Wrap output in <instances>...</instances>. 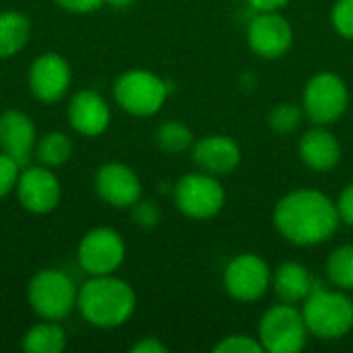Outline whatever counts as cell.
Returning <instances> with one entry per match:
<instances>
[{
  "label": "cell",
  "instance_id": "cell-1",
  "mask_svg": "<svg viewBox=\"0 0 353 353\" xmlns=\"http://www.w3.org/2000/svg\"><path fill=\"white\" fill-rule=\"evenodd\" d=\"M277 232L296 246L327 242L339 228L337 203L314 188H298L279 199L273 211Z\"/></svg>",
  "mask_w": 353,
  "mask_h": 353
},
{
  "label": "cell",
  "instance_id": "cell-2",
  "mask_svg": "<svg viewBox=\"0 0 353 353\" xmlns=\"http://www.w3.org/2000/svg\"><path fill=\"white\" fill-rule=\"evenodd\" d=\"M137 308L132 285L116 275L89 277L79 288L77 310L83 321L97 329H118L130 321Z\"/></svg>",
  "mask_w": 353,
  "mask_h": 353
},
{
  "label": "cell",
  "instance_id": "cell-3",
  "mask_svg": "<svg viewBox=\"0 0 353 353\" xmlns=\"http://www.w3.org/2000/svg\"><path fill=\"white\" fill-rule=\"evenodd\" d=\"M308 333L333 341L345 337L353 329V300L341 290L333 292L316 283L302 308Z\"/></svg>",
  "mask_w": 353,
  "mask_h": 353
},
{
  "label": "cell",
  "instance_id": "cell-4",
  "mask_svg": "<svg viewBox=\"0 0 353 353\" xmlns=\"http://www.w3.org/2000/svg\"><path fill=\"white\" fill-rule=\"evenodd\" d=\"M79 288L58 269H41L27 283V302L41 321H64L77 308Z\"/></svg>",
  "mask_w": 353,
  "mask_h": 353
},
{
  "label": "cell",
  "instance_id": "cell-5",
  "mask_svg": "<svg viewBox=\"0 0 353 353\" xmlns=\"http://www.w3.org/2000/svg\"><path fill=\"white\" fill-rule=\"evenodd\" d=\"M168 93V83L147 68H130L122 72L114 83L116 103L124 112L141 118L157 114L163 108Z\"/></svg>",
  "mask_w": 353,
  "mask_h": 353
},
{
  "label": "cell",
  "instance_id": "cell-6",
  "mask_svg": "<svg viewBox=\"0 0 353 353\" xmlns=\"http://www.w3.org/2000/svg\"><path fill=\"white\" fill-rule=\"evenodd\" d=\"M308 327L302 310L294 304L281 302L271 306L259 325V341L269 353H298L306 347Z\"/></svg>",
  "mask_w": 353,
  "mask_h": 353
},
{
  "label": "cell",
  "instance_id": "cell-7",
  "mask_svg": "<svg viewBox=\"0 0 353 353\" xmlns=\"http://www.w3.org/2000/svg\"><path fill=\"white\" fill-rule=\"evenodd\" d=\"M350 105V91L335 72H316L304 87V114L316 126L337 122Z\"/></svg>",
  "mask_w": 353,
  "mask_h": 353
},
{
  "label": "cell",
  "instance_id": "cell-8",
  "mask_svg": "<svg viewBox=\"0 0 353 353\" xmlns=\"http://www.w3.org/2000/svg\"><path fill=\"white\" fill-rule=\"evenodd\" d=\"M174 201L182 215L190 219H211L225 205V190L217 176L207 172L186 174L174 186Z\"/></svg>",
  "mask_w": 353,
  "mask_h": 353
},
{
  "label": "cell",
  "instance_id": "cell-9",
  "mask_svg": "<svg viewBox=\"0 0 353 353\" xmlns=\"http://www.w3.org/2000/svg\"><path fill=\"white\" fill-rule=\"evenodd\" d=\"M126 256V244L122 236L112 228H93L89 230L77 248V259L81 269L89 277L114 275Z\"/></svg>",
  "mask_w": 353,
  "mask_h": 353
},
{
  "label": "cell",
  "instance_id": "cell-10",
  "mask_svg": "<svg viewBox=\"0 0 353 353\" xmlns=\"http://www.w3.org/2000/svg\"><path fill=\"white\" fill-rule=\"evenodd\" d=\"M271 279L273 275L265 259L250 252L234 256L223 271L225 292L238 302L261 300L267 294Z\"/></svg>",
  "mask_w": 353,
  "mask_h": 353
},
{
  "label": "cell",
  "instance_id": "cell-11",
  "mask_svg": "<svg viewBox=\"0 0 353 353\" xmlns=\"http://www.w3.org/2000/svg\"><path fill=\"white\" fill-rule=\"evenodd\" d=\"M17 199L21 207L33 215L52 213L62 199V184L48 165H25L17 180Z\"/></svg>",
  "mask_w": 353,
  "mask_h": 353
},
{
  "label": "cell",
  "instance_id": "cell-12",
  "mask_svg": "<svg viewBox=\"0 0 353 353\" xmlns=\"http://www.w3.org/2000/svg\"><path fill=\"white\" fill-rule=\"evenodd\" d=\"M246 39L256 56L265 60H277L290 52L294 43V29L290 21L279 14V10L259 12L248 23Z\"/></svg>",
  "mask_w": 353,
  "mask_h": 353
},
{
  "label": "cell",
  "instance_id": "cell-13",
  "mask_svg": "<svg viewBox=\"0 0 353 353\" xmlns=\"http://www.w3.org/2000/svg\"><path fill=\"white\" fill-rule=\"evenodd\" d=\"M70 81H72L70 64L66 62L64 56H60L56 52L39 54L31 62L29 74H27L29 91L33 93L35 99H39L43 103L60 101L68 93Z\"/></svg>",
  "mask_w": 353,
  "mask_h": 353
},
{
  "label": "cell",
  "instance_id": "cell-14",
  "mask_svg": "<svg viewBox=\"0 0 353 353\" xmlns=\"http://www.w3.org/2000/svg\"><path fill=\"white\" fill-rule=\"evenodd\" d=\"M95 190L114 209H132L143 194L137 172L122 161H108L95 174Z\"/></svg>",
  "mask_w": 353,
  "mask_h": 353
},
{
  "label": "cell",
  "instance_id": "cell-15",
  "mask_svg": "<svg viewBox=\"0 0 353 353\" xmlns=\"http://www.w3.org/2000/svg\"><path fill=\"white\" fill-rule=\"evenodd\" d=\"M192 161L211 176L232 174L242 161L240 145L228 134H209L192 145Z\"/></svg>",
  "mask_w": 353,
  "mask_h": 353
},
{
  "label": "cell",
  "instance_id": "cell-16",
  "mask_svg": "<svg viewBox=\"0 0 353 353\" xmlns=\"http://www.w3.org/2000/svg\"><path fill=\"white\" fill-rule=\"evenodd\" d=\"M37 145V130L31 120L21 110H6L0 114V149L12 157L21 168L29 165V157Z\"/></svg>",
  "mask_w": 353,
  "mask_h": 353
},
{
  "label": "cell",
  "instance_id": "cell-17",
  "mask_svg": "<svg viewBox=\"0 0 353 353\" xmlns=\"http://www.w3.org/2000/svg\"><path fill=\"white\" fill-rule=\"evenodd\" d=\"M68 124L83 137H99L112 120L110 103L91 89L77 91L68 101Z\"/></svg>",
  "mask_w": 353,
  "mask_h": 353
},
{
  "label": "cell",
  "instance_id": "cell-18",
  "mask_svg": "<svg viewBox=\"0 0 353 353\" xmlns=\"http://www.w3.org/2000/svg\"><path fill=\"white\" fill-rule=\"evenodd\" d=\"M300 159L314 172L327 174L341 161V145L335 139L333 132H329L325 126H316L306 130L298 145Z\"/></svg>",
  "mask_w": 353,
  "mask_h": 353
},
{
  "label": "cell",
  "instance_id": "cell-19",
  "mask_svg": "<svg viewBox=\"0 0 353 353\" xmlns=\"http://www.w3.org/2000/svg\"><path fill=\"white\" fill-rule=\"evenodd\" d=\"M273 290L277 294V298L281 302L288 304H298L304 302L312 290L316 288V281L312 277V273L300 265V263H283L277 267V271L273 273Z\"/></svg>",
  "mask_w": 353,
  "mask_h": 353
},
{
  "label": "cell",
  "instance_id": "cell-20",
  "mask_svg": "<svg viewBox=\"0 0 353 353\" xmlns=\"http://www.w3.org/2000/svg\"><path fill=\"white\" fill-rule=\"evenodd\" d=\"M31 37V21L25 12L4 10L0 12V60L19 54Z\"/></svg>",
  "mask_w": 353,
  "mask_h": 353
},
{
  "label": "cell",
  "instance_id": "cell-21",
  "mask_svg": "<svg viewBox=\"0 0 353 353\" xmlns=\"http://www.w3.org/2000/svg\"><path fill=\"white\" fill-rule=\"evenodd\" d=\"M25 353H60L66 347V333L56 321H43L31 327L21 341Z\"/></svg>",
  "mask_w": 353,
  "mask_h": 353
},
{
  "label": "cell",
  "instance_id": "cell-22",
  "mask_svg": "<svg viewBox=\"0 0 353 353\" xmlns=\"http://www.w3.org/2000/svg\"><path fill=\"white\" fill-rule=\"evenodd\" d=\"M72 149L74 147H72V141L68 134H64L60 130H52V132H46L43 137L37 139L35 155H37L41 165L60 168L72 157Z\"/></svg>",
  "mask_w": 353,
  "mask_h": 353
},
{
  "label": "cell",
  "instance_id": "cell-23",
  "mask_svg": "<svg viewBox=\"0 0 353 353\" xmlns=\"http://www.w3.org/2000/svg\"><path fill=\"white\" fill-rule=\"evenodd\" d=\"M327 275L343 292H353V244H343L329 254Z\"/></svg>",
  "mask_w": 353,
  "mask_h": 353
},
{
  "label": "cell",
  "instance_id": "cell-24",
  "mask_svg": "<svg viewBox=\"0 0 353 353\" xmlns=\"http://www.w3.org/2000/svg\"><path fill=\"white\" fill-rule=\"evenodd\" d=\"M155 141L161 151L172 153V155L184 153L186 149H190L194 145L192 130L178 120H170V122L161 124L155 132Z\"/></svg>",
  "mask_w": 353,
  "mask_h": 353
},
{
  "label": "cell",
  "instance_id": "cell-25",
  "mask_svg": "<svg viewBox=\"0 0 353 353\" xmlns=\"http://www.w3.org/2000/svg\"><path fill=\"white\" fill-rule=\"evenodd\" d=\"M304 110L296 103H277L269 112V128H273L277 134H292L294 130L300 128L302 124Z\"/></svg>",
  "mask_w": 353,
  "mask_h": 353
},
{
  "label": "cell",
  "instance_id": "cell-26",
  "mask_svg": "<svg viewBox=\"0 0 353 353\" xmlns=\"http://www.w3.org/2000/svg\"><path fill=\"white\" fill-rule=\"evenodd\" d=\"M263 345L259 339L250 335H230L223 341H219L213 353H263Z\"/></svg>",
  "mask_w": 353,
  "mask_h": 353
},
{
  "label": "cell",
  "instance_id": "cell-27",
  "mask_svg": "<svg viewBox=\"0 0 353 353\" xmlns=\"http://www.w3.org/2000/svg\"><path fill=\"white\" fill-rule=\"evenodd\" d=\"M331 23L335 31L345 37L353 39V0H337L331 10Z\"/></svg>",
  "mask_w": 353,
  "mask_h": 353
},
{
  "label": "cell",
  "instance_id": "cell-28",
  "mask_svg": "<svg viewBox=\"0 0 353 353\" xmlns=\"http://www.w3.org/2000/svg\"><path fill=\"white\" fill-rule=\"evenodd\" d=\"M19 174H21V165L6 153H0V199H4L14 190Z\"/></svg>",
  "mask_w": 353,
  "mask_h": 353
},
{
  "label": "cell",
  "instance_id": "cell-29",
  "mask_svg": "<svg viewBox=\"0 0 353 353\" xmlns=\"http://www.w3.org/2000/svg\"><path fill=\"white\" fill-rule=\"evenodd\" d=\"M132 217L134 223L143 230H151L159 223V209L153 201H139L132 207Z\"/></svg>",
  "mask_w": 353,
  "mask_h": 353
},
{
  "label": "cell",
  "instance_id": "cell-30",
  "mask_svg": "<svg viewBox=\"0 0 353 353\" xmlns=\"http://www.w3.org/2000/svg\"><path fill=\"white\" fill-rule=\"evenodd\" d=\"M54 2L60 8L74 12V14H89V12L99 10L105 4V0H54Z\"/></svg>",
  "mask_w": 353,
  "mask_h": 353
},
{
  "label": "cell",
  "instance_id": "cell-31",
  "mask_svg": "<svg viewBox=\"0 0 353 353\" xmlns=\"http://www.w3.org/2000/svg\"><path fill=\"white\" fill-rule=\"evenodd\" d=\"M337 211H339L341 221L353 228V182L343 188V192L337 201Z\"/></svg>",
  "mask_w": 353,
  "mask_h": 353
},
{
  "label": "cell",
  "instance_id": "cell-32",
  "mask_svg": "<svg viewBox=\"0 0 353 353\" xmlns=\"http://www.w3.org/2000/svg\"><path fill=\"white\" fill-rule=\"evenodd\" d=\"M132 353H168V345L163 341H159L157 337H143L141 341H137L132 347Z\"/></svg>",
  "mask_w": 353,
  "mask_h": 353
},
{
  "label": "cell",
  "instance_id": "cell-33",
  "mask_svg": "<svg viewBox=\"0 0 353 353\" xmlns=\"http://www.w3.org/2000/svg\"><path fill=\"white\" fill-rule=\"evenodd\" d=\"M246 2L256 12H271V10H281L290 0H246Z\"/></svg>",
  "mask_w": 353,
  "mask_h": 353
},
{
  "label": "cell",
  "instance_id": "cell-34",
  "mask_svg": "<svg viewBox=\"0 0 353 353\" xmlns=\"http://www.w3.org/2000/svg\"><path fill=\"white\" fill-rule=\"evenodd\" d=\"M105 2L114 8H128L134 0H105Z\"/></svg>",
  "mask_w": 353,
  "mask_h": 353
}]
</instances>
